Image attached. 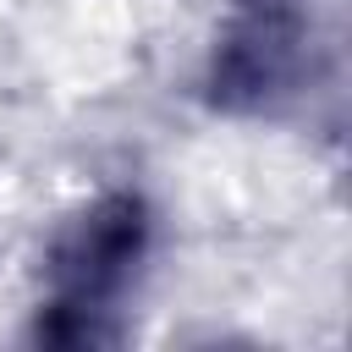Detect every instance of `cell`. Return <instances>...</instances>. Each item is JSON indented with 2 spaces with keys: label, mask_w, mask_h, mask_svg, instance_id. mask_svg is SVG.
I'll list each match as a JSON object with an SVG mask.
<instances>
[{
  "label": "cell",
  "mask_w": 352,
  "mask_h": 352,
  "mask_svg": "<svg viewBox=\"0 0 352 352\" xmlns=\"http://www.w3.org/2000/svg\"><path fill=\"white\" fill-rule=\"evenodd\" d=\"M138 248H143V214H138V204H110V209H99L82 231H77V242H72V253H66V264H60V280H66V308H88V302H99L110 286H121V275H126V264L138 258Z\"/></svg>",
  "instance_id": "cell-1"
}]
</instances>
